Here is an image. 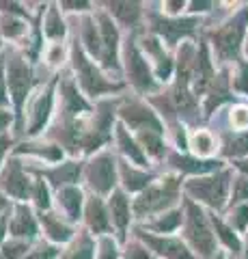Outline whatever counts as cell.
Masks as SVG:
<instances>
[{
  "mask_svg": "<svg viewBox=\"0 0 248 259\" xmlns=\"http://www.w3.org/2000/svg\"><path fill=\"white\" fill-rule=\"evenodd\" d=\"M186 190L207 205L222 207L229 190V173H218L214 177H205V180H192L186 186Z\"/></svg>",
  "mask_w": 248,
  "mask_h": 259,
  "instance_id": "cell-1",
  "label": "cell"
},
{
  "mask_svg": "<svg viewBox=\"0 0 248 259\" xmlns=\"http://www.w3.org/2000/svg\"><path fill=\"white\" fill-rule=\"evenodd\" d=\"M175 188H177V182H175L173 177H169L162 186H151V188L142 190L140 197L136 199V203H134L136 216L162 212L164 207H169L175 199Z\"/></svg>",
  "mask_w": 248,
  "mask_h": 259,
  "instance_id": "cell-2",
  "label": "cell"
},
{
  "mask_svg": "<svg viewBox=\"0 0 248 259\" xmlns=\"http://www.w3.org/2000/svg\"><path fill=\"white\" fill-rule=\"evenodd\" d=\"M7 84L11 91V100L15 104V108L22 110L24 102H26L28 89H30V69L24 59L13 56L7 61Z\"/></svg>",
  "mask_w": 248,
  "mask_h": 259,
  "instance_id": "cell-3",
  "label": "cell"
},
{
  "mask_svg": "<svg viewBox=\"0 0 248 259\" xmlns=\"http://www.w3.org/2000/svg\"><path fill=\"white\" fill-rule=\"evenodd\" d=\"M86 177H89V186L100 192L108 194L115 188V160L108 153H100L97 158L91 160L89 168H86Z\"/></svg>",
  "mask_w": 248,
  "mask_h": 259,
  "instance_id": "cell-4",
  "label": "cell"
},
{
  "mask_svg": "<svg viewBox=\"0 0 248 259\" xmlns=\"http://www.w3.org/2000/svg\"><path fill=\"white\" fill-rule=\"evenodd\" d=\"M188 238L192 242V246L201 250L203 257H210L214 253V236L210 227H207L203 212L196 205H190L188 209Z\"/></svg>",
  "mask_w": 248,
  "mask_h": 259,
  "instance_id": "cell-5",
  "label": "cell"
},
{
  "mask_svg": "<svg viewBox=\"0 0 248 259\" xmlns=\"http://www.w3.org/2000/svg\"><path fill=\"white\" fill-rule=\"evenodd\" d=\"M74 54H76V69H78L80 84L84 87L86 93H89V95H100V93H104V91H113V89H117L115 84L106 82V80L102 78V74L93 67L89 61H84V56L78 52V48H76Z\"/></svg>",
  "mask_w": 248,
  "mask_h": 259,
  "instance_id": "cell-6",
  "label": "cell"
},
{
  "mask_svg": "<svg viewBox=\"0 0 248 259\" xmlns=\"http://www.w3.org/2000/svg\"><path fill=\"white\" fill-rule=\"evenodd\" d=\"M0 186H3L7 194H11V197L26 199V194L30 190V182L18 160L7 162V168L3 171V175H0Z\"/></svg>",
  "mask_w": 248,
  "mask_h": 259,
  "instance_id": "cell-7",
  "label": "cell"
},
{
  "mask_svg": "<svg viewBox=\"0 0 248 259\" xmlns=\"http://www.w3.org/2000/svg\"><path fill=\"white\" fill-rule=\"evenodd\" d=\"M127 76L132 78V82L140 89V91H151L154 89V78L149 74L147 61L136 50V46H127Z\"/></svg>",
  "mask_w": 248,
  "mask_h": 259,
  "instance_id": "cell-8",
  "label": "cell"
},
{
  "mask_svg": "<svg viewBox=\"0 0 248 259\" xmlns=\"http://www.w3.org/2000/svg\"><path fill=\"white\" fill-rule=\"evenodd\" d=\"M242 32H244V22H235V24H229L227 28H222L216 35V48H218V54L222 59H231L237 52Z\"/></svg>",
  "mask_w": 248,
  "mask_h": 259,
  "instance_id": "cell-9",
  "label": "cell"
},
{
  "mask_svg": "<svg viewBox=\"0 0 248 259\" xmlns=\"http://www.w3.org/2000/svg\"><path fill=\"white\" fill-rule=\"evenodd\" d=\"M102 24V56H104V63L106 67H113L117 69V41H119V35H117V28L115 24L110 22L106 15L100 18Z\"/></svg>",
  "mask_w": 248,
  "mask_h": 259,
  "instance_id": "cell-10",
  "label": "cell"
},
{
  "mask_svg": "<svg viewBox=\"0 0 248 259\" xmlns=\"http://www.w3.org/2000/svg\"><path fill=\"white\" fill-rule=\"evenodd\" d=\"M142 240H145L154 250H158L160 255H164L169 259H194V257H192V253L181 244L179 240L156 238V236H142Z\"/></svg>",
  "mask_w": 248,
  "mask_h": 259,
  "instance_id": "cell-11",
  "label": "cell"
},
{
  "mask_svg": "<svg viewBox=\"0 0 248 259\" xmlns=\"http://www.w3.org/2000/svg\"><path fill=\"white\" fill-rule=\"evenodd\" d=\"M52 102H54L52 89H47L45 93H41L35 100L33 112H30V130H28L30 134L41 132V127L45 125V121H47V117H50V112H52Z\"/></svg>",
  "mask_w": 248,
  "mask_h": 259,
  "instance_id": "cell-12",
  "label": "cell"
},
{
  "mask_svg": "<svg viewBox=\"0 0 248 259\" xmlns=\"http://www.w3.org/2000/svg\"><path fill=\"white\" fill-rule=\"evenodd\" d=\"M9 229L15 238H33L37 233V225H35V218L33 214L28 212V207L18 205L15 207V216L11 218V225Z\"/></svg>",
  "mask_w": 248,
  "mask_h": 259,
  "instance_id": "cell-13",
  "label": "cell"
},
{
  "mask_svg": "<svg viewBox=\"0 0 248 259\" xmlns=\"http://www.w3.org/2000/svg\"><path fill=\"white\" fill-rule=\"evenodd\" d=\"M123 117L130 121L134 127H138V130H154L156 134L162 132V130H160L158 119L154 117V112L147 110V108H142V106H130V108H125L123 110Z\"/></svg>",
  "mask_w": 248,
  "mask_h": 259,
  "instance_id": "cell-14",
  "label": "cell"
},
{
  "mask_svg": "<svg viewBox=\"0 0 248 259\" xmlns=\"http://www.w3.org/2000/svg\"><path fill=\"white\" fill-rule=\"evenodd\" d=\"M86 223L95 233H106L110 229V218L108 212L104 209V203L100 199H91L89 205H86Z\"/></svg>",
  "mask_w": 248,
  "mask_h": 259,
  "instance_id": "cell-15",
  "label": "cell"
},
{
  "mask_svg": "<svg viewBox=\"0 0 248 259\" xmlns=\"http://www.w3.org/2000/svg\"><path fill=\"white\" fill-rule=\"evenodd\" d=\"M110 216H113V223L119 227V231H125V227L130 225V203H127L123 192H113L110 197Z\"/></svg>",
  "mask_w": 248,
  "mask_h": 259,
  "instance_id": "cell-16",
  "label": "cell"
},
{
  "mask_svg": "<svg viewBox=\"0 0 248 259\" xmlns=\"http://www.w3.org/2000/svg\"><path fill=\"white\" fill-rule=\"evenodd\" d=\"M59 201L65 207V212L69 214L71 221H76L80 216V207H82V192L74 188V186H65V188L59 190Z\"/></svg>",
  "mask_w": 248,
  "mask_h": 259,
  "instance_id": "cell-17",
  "label": "cell"
},
{
  "mask_svg": "<svg viewBox=\"0 0 248 259\" xmlns=\"http://www.w3.org/2000/svg\"><path fill=\"white\" fill-rule=\"evenodd\" d=\"M117 139H119V147H121V151L125 153L127 158H130L132 162H136L138 166L145 164L147 160H145V156H142L140 147L130 139V136H127V132H125V127H123V125H119V127H117Z\"/></svg>",
  "mask_w": 248,
  "mask_h": 259,
  "instance_id": "cell-18",
  "label": "cell"
},
{
  "mask_svg": "<svg viewBox=\"0 0 248 259\" xmlns=\"http://www.w3.org/2000/svg\"><path fill=\"white\" fill-rule=\"evenodd\" d=\"M121 177H123L125 188H127V190H132V192H134V190L147 188V186H149V180H151L149 175L134 171V168H132V166H127V164L121 166Z\"/></svg>",
  "mask_w": 248,
  "mask_h": 259,
  "instance_id": "cell-19",
  "label": "cell"
},
{
  "mask_svg": "<svg viewBox=\"0 0 248 259\" xmlns=\"http://www.w3.org/2000/svg\"><path fill=\"white\" fill-rule=\"evenodd\" d=\"M190 147L192 151L196 153V156H210L214 151V139L210 132H205V130H196L194 134H192L190 139Z\"/></svg>",
  "mask_w": 248,
  "mask_h": 259,
  "instance_id": "cell-20",
  "label": "cell"
},
{
  "mask_svg": "<svg viewBox=\"0 0 248 259\" xmlns=\"http://www.w3.org/2000/svg\"><path fill=\"white\" fill-rule=\"evenodd\" d=\"M43 223H45V231H47V236H50L52 240H57V242H65L71 238V229L67 225H63L59 218H52V214H47L43 216Z\"/></svg>",
  "mask_w": 248,
  "mask_h": 259,
  "instance_id": "cell-21",
  "label": "cell"
},
{
  "mask_svg": "<svg viewBox=\"0 0 248 259\" xmlns=\"http://www.w3.org/2000/svg\"><path fill=\"white\" fill-rule=\"evenodd\" d=\"M63 100H65V106H67L69 112H80V110L86 108V104L82 102V97L78 95L76 87L71 84V82L63 84Z\"/></svg>",
  "mask_w": 248,
  "mask_h": 259,
  "instance_id": "cell-22",
  "label": "cell"
},
{
  "mask_svg": "<svg viewBox=\"0 0 248 259\" xmlns=\"http://www.w3.org/2000/svg\"><path fill=\"white\" fill-rule=\"evenodd\" d=\"M181 225V212L179 209H175V212H169V214H164L160 221L154 225V229L160 231V233H171L175 231L177 227Z\"/></svg>",
  "mask_w": 248,
  "mask_h": 259,
  "instance_id": "cell-23",
  "label": "cell"
},
{
  "mask_svg": "<svg viewBox=\"0 0 248 259\" xmlns=\"http://www.w3.org/2000/svg\"><path fill=\"white\" fill-rule=\"evenodd\" d=\"M45 32L50 37H63L65 35V26H63V22H61V15H59V11L54 9H50V13H47V20H45Z\"/></svg>",
  "mask_w": 248,
  "mask_h": 259,
  "instance_id": "cell-24",
  "label": "cell"
},
{
  "mask_svg": "<svg viewBox=\"0 0 248 259\" xmlns=\"http://www.w3.org/2000/svg\"><path fill=\"white\" fill-rule=\"evenodd\" d=\"M177 166L181 171H192V173H205V171H214V168H218V162H199V160H186L181 158L177 160Z\"/></svg>",
  "mask_w": 248,
  "mask_h": 259,
  "instance_id": "cell-25",
  "label": "cell"
},
{
  "mask_svg": "<svg viewBox=\"0 0 248 259\" xmlns=\"http://www.w3.org/2000/svg\"><path fill=\"white\" fill-rule=\"evenodd\" d=\"M93 255H95V244L86 236L80 238L78 244L71 248V253H69L71 259H93Z\"/></svg>",
  "mask_w": 248,
  "mask_h": 259,
  "instance_id": "cell-26",
  "label": "cell"
},
{
  "mask_svg": "<svg viewBox=\"0 0 248 259\" xmlns=\"http://www.w3.org/2000/svg\"><path fill=\"white\" fill-rule=\"evenodd\" d=\"M84 39H86V46H89L91 54H102V46H100L102 41L97 37V30H95L93 22H89V20L84 22Z\"/></svg>",
  "mask_w": 248,
  "mask_h": 259,
  "instance_id": "cell-27",
  "label": "cell"
},
{
  "mask_svg": "<svg viewBox=\"0 0 248 259\" xmlns=\"http://www.w3.org/2000/svg\"><path fill=\"white\" fill-rule=\"evenodd\" d=\"M110 7H117V9H113L119 18H121L123 22H136V18H138V5H130V3H115Z\"/></svg>",
  "mask_w": 248,
  "mask_h": 259,
  "instance_id": "cell-28",
  "label": "cell"
},
{
  "mask_svg": "<svg viewBox=\"0 0 248 259\" xmlns=\"http://www.w3.org/2000/svg\"><path fill=\"white\" fill-rule=\"evenodd\" d=\"M54 175H57L59 184H74L80 175V166L74 164V162H69V164H63V168H59Z\"/></svg>",
  "mask_w": 248,
  "mask_h": 259,
  "instance_id": "cell-29",
  "label": "cell"
},
{
  "mask_svg": "<svg viewBox=\"0 0 248 259\" xmlns=\"http://www.w3.org/2000/svg\"><path fill=\"white\" fill-rule=\"evenodd\" d=\"M214 225H216V231H218L220 240L225 242V244H227L229 248H233V250H239V240L235 238L233 229H229V227H225V225H222L220 221H214Z\"/></svg>",
  "mask_w": 248,
  "mask_h": 259,
  "instance_id": "cell-30",
  "label": "cell"
},
{
  "mask_svg": "<svg viewBox=\"0 0 248 259\" xmlns=\"http://www.w3.org/2000/svg\"><path fill=\"white\" fill-rule=\"evenodd\" d=\"M231 123L235 130H246L248 127V106H235L231 110Z\"/></svg>",
  "mask_w": 248,
  "mask_h": 259,
  "instance_id": "cell-31",
  "label": "cell"
},
{
  "mask_svg": "<svg viewBox=\"0 0 248 259\" xmlns=\"http://www.w3.org/2000/svg\"><path fill=\"white\" fill-rule=\"evenodd\" d=\"M35 201H37V205L41 209L50 207V192H47V186L41 180L35 182Z\"/></svg>",
  "mask_w": 248,
  "mask_h": 259,
  "instance_id": "cell-32",
  "label": "cell"
},
{
  "mask_svg": "<svg viewBox=\"0 0 248 259\" xmlns=\"http://www.w3.org/2000/svg\"><path fill=\"white\" fill-rule=\"evenodd\" d=\"M26 250H28L26 242H7L3 255H5L7 259H18V257H22V255H26Z\"/></svg>",
  "mask_w": 248,
  "mask_h": 259,
  "instance_id": "cell-33",
  "label": "cell"
},
{
  "mask_svg": "<svg viewBox=\"0 0 248 259\" xmlns=\"http://www.w3.org/2000/svg\"><path fill=\"white\" fill-rule=\"evenodd\" d=\"M0 30L5 32V35H9V37H20L24 30H26V26H24L22 22H15V20H3V26H0Z\"/></svg>",
  "mask_w": 248,
  "mask_h": 259,
  "instance_id": "cell-34",
  "label": "cell"
},
{
  "mask_svg": "<svg viewBox=\"0 0 248 259\" xmlns=\"http://www.w3.org/2000/svg\"><path fill=\"white\" fill-rule=\"evenodd\" d=\"M233 225L237 227L239 231H244L246 227H248V205H239L237 209H235V214H233Z\"/></svg>",
  "mask_w": 248,
  "mask_h": 259,
  "instance_id": "cell-35",
  "label": "cell"
},
{
  "mask_svg": "<svg viewBox=\"0 0 248 259\" xmlns=\"http://www.w3.org/2000/svg\"><path fill=\"white\" fill-rule=\"evenodd\" d=\"M59 255V250L57 248H52V246H41V248H37L33 250L28 257H24V259H57Z\"/></svg>",
  "mask_w": 248,
  "mask_h": 259,
  "instance_id": "cell-36",
  "label": "cell"
},
{
  "mask_svg": "<svg viewBox=\"0 0 248 259\" xmlns=\"http://www.w3.org/2000/svg\"><path fill=\"white\" fill-rule=\"evenodd\" d=\"M248 199V180H237L235 182V192H233V201H244Z\"/></svg>",
  "mask_w": 248,
  "mask_h": 259,
  "instance_id": "cell-37",
  "label": "cell"
},
{
  "mask_svg": "<svg viewBox=\"0 0 248 259\" xmlns=\"http://www.w3.org/2000/svg\"><path fill=\"white\" fill-rule=\"evenodd\" d=\"M100 259H117V248L108 238L102 242V250H100Z\"/></svg>",
  "mask_w": 248,
  "mask_h": 259,
  "instance_id": "cell-38",
  "label": "cell"
},
{
  "mask_svg": "<svg viewBox=\"0 0 248 259\" xmlns=\"http://www.w3.org/2000/svg\"><path fill=\"white\" fill-rule=\"evenodd\" d=\"M235 89L248 93V65H242V67H239V76L235 80Z\"/></svg>",
  "mask_w": 248,
  "mask_h": 259,
  "instance_id": "cell-39",
  "label": "cell"
},
{
  "mask_svg": "<svg viewBox=\"0 0 248 259\" xmlns=\"http://www.w3.org/2000/svg\"><path fill=\"white\" fill-rule=\"evenodd\" d=\"M127 259H149V253L145 248H140V246H132V248H127Z\"/></svg>",
  "mask_w": 248,
  "mask_h": 259,
  "instance_id": "cell-40",
  "label": "cell"
},
{
  "mask_svg": "<svg viewBox=\"0 0 248 259\" xmlns=\"http://www.w3.org/2000/svg\"><path fill=\"white\" fill-rule=\"evenodd\" d=\"M61 59H63V48L57 44V46H52V50H50V54H47V61H50L52 65H59L61 63Z\"/></svg>",
  "mask_w": 248,
  "mask_h": 259,
  "instance_id": "cell-41",
  "label": "cell"
},
{
  "mask_svg": "<svg viewBox=\"0 0 248 259\" xmlns=\"http://www.w3.org/2000/svg\"><path fill=\"white\" fill-rule=\"evenodd\" d=\"M9 97H7V89H5V74H3V65H0V106H7Z\"/></svg>",
  "mask_w": 248,
  "mask_h": 259,
  "instance_id": "cell-42",
  "label": "cell"
},
{
  "mask_svg": "<svg viewBox=\"0 0 248 259\" xmlns=\"http://www.w3.org/2000/svg\"><path fill=\"white\" fill-rule=\"evenodd\" d=\"M9 121H11V112H7V110H0V132L9 125Z\"/></svg>",
  "mask_w": 248,
  "mask_h": 259,
  "instance_id": "cell-43",
  "label": "cell"
},
{
  "mask_svg": "<svg viewBox=\"0 0 248 259\" xmlns=\"http://www.w3.org/2000/svg\"><path fill=\"white\" fill-rule=\"evenodd\" d=\"M7 149H9V139L5 134H0V162H3V156L7 153Z\"/></svg>",
  "mask_w": 248,
  "mask_h": 259,
  "instance_id": "cell-44",
  "label": "cell"
},
{
  "mask_svg": "<svg viewBox=\"0 0 248 259\" xmlns=\"http://www.w3.org/2000/svg\"><path fill=\"white\" fill-rule=\"evenodd\" d=\"M5 229H7V218L0 216V242L5 240Z\"/></svg>",
  "mask_w": 248,
  "mask_h": 259,
  "instance_id": "cell-45",
  "label": "cell"
},
{
  "mask_svg": "<svg viewBox=\"0 0 248 259\" xmlns=\"http://www.w3.org/2000/svg\"><path fill=\"white\" fill-rule=\"evenodd\" d=\"M237 166H239V168H242V171H244V173H248V162H237Z\"/></svg>",
  "mask_w": 248,
  "mask_h": 259,
  "instance_id": "cell-46",
  "label": "cell"
},
{
  "mask_svg": "<svg viewBox=\"0 0 248 259\" xmlns=\"http://www.w3.org/2000/svg\"><path fill=\"white\" fill-rule=\"evenodd\" d=\"M7 207V199L3 197V192H0V209H5Z\"/></svg>",
  "mask_w": 248,
  "mask_h": 259,
  "instance_id": "cell-47",
  "label": "cell"
},
{
  "mask_svg": "<svg viewBox=\"0 0 248 259\" xmlns=\"http://www.w3.org/2000/svg\"><path fill=\"white\" fill-rule=\"evenodd\" d=\"M216 259H225V257H222V255H218V257H216Z\"/></svg>",
  "mask_w": 248,
  "mask_h": 259,
  "instance_id": "cell-48",
  "label": "cell"
},
{
  "mask_svg": "<svg viewBox=\"0 0 248 259\" xmlns=\"http://www.w3.org/2000/svg\"><path fill=\"white\" fill-rule=\"evenodd\" d=\"M246 52H248V44H246Z\"/></svg>",
  "mask_w": 248,
  "mask_h": 259,
  "instance_id": "cell-49",
  "label": "cell"
},
{
  "mask_svg": "<svg viewBox=\"0 0 248 259\" xmlns=\"http://www.w3.org/2000/svg\"><path fill=\"white\" fill-rule=\"evenodd\" d=\"M0 41H3V39H0Z\"/></svg>",
  "mask_w": 248,
  "mask_h": 259,
  "instance_id": "cell-50",
  "label": "cell"
},
{
  "mask_svg": "<svg viewBox=\"0 0 248 259\" xmlns=\"http://www.w3.org/2000/svg\"><path fill=\"white\" fill-rule=\"evenodd\" d=\"M246 255H248V253H246Z\"/></svg>",
  "mask_w": 248,
  "mask_h": 259,
  "instance_id": "cell-51",
  "label": "cell"
}]
</instances>
